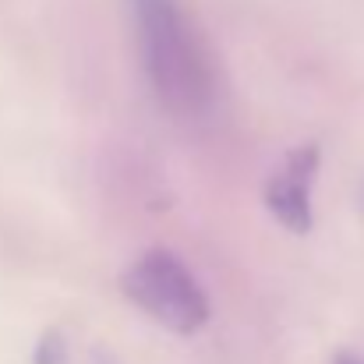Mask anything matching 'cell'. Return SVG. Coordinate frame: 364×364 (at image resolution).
I'll return each instance as SVG.
<instances>
[{
	"instance_id": "6da1fadb",
	"label": "cell",
	"mask_w": 364,
	"mask_h": 364,
	"mask_svg": "<svg viewBox=\"0 0 364 364\" xmlns=\"http://www.w3.org/2000/svg\"><path fill=\"white\" fill-rule=\"evenodd\" d=\"M141 68L159 103L177 117H202L213 103V64L181 0H127Z\"/></svg>"
},
{
	"instance_id": "7a4b0ae2",
	"label": "cell",
	"mask_w": 364,
	"mask_h": 364,
	"mask_svg": "<svg viewBox=\"0 0 364 364\" xmlns=\"http://www.w3.org/2000/svg\"><path fill=\"white\" fill-rule=\"evenodd\" d=\"M121 290L156 326L177 336H191L209 322V297L202 283L166 247H152L141 258H134L121 276Z\"/></svg>"
},
{
	"instance_id": "3957f363",
	"label": "cell",
	"mask_w": 364,
	"mask_h": 364,
	"mask_svg": "<svg viewBox=\"0 0 364 364\" xmlns=\"http://www.w3.org/2000/svg\"><path fill=\"white\" fill-rule=\"evenodd\" d=\"M315 177H318V145L294 149L283 159V166L269 177L265 205L294 234H308L311 230V191H315Z\"/></svg>"
},
{
	"instance_id": "277c9868",
	"label": "cell",
	"mask_w": 364,
	"mask_h": 364,
	"mask_svg": "<svg viewBox=\"0 0 364 364\" xmlns=\"http://www.w3.org/2000/svg\"><path fill=\"white\" fill-rule=\"evenodd\" d=\"M336 364H364L361 358H350V354H340V358H336Z\"/></svg>"
}]
</instances>
